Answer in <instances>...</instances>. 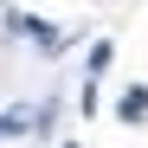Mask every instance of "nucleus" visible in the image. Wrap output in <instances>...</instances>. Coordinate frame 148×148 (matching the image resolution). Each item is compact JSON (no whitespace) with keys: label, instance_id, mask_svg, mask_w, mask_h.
Here are the masks:
<instances>
[{"label":"nucleus","instance_id":"nucleus-5","mask_svg":"<svg viewBox=\"0 0 148 148\" xmlns=\"http://www.w3.org/2000/svg\"><path fill=\"white\" fill-rule=\"evenodd\" d=\"M64 148H77V142H64Z\"/></svg>","mask_w":148,"mask_h":148},{"label":"nucleus","instance_id":"nucleus-3","mask_svg":"<svg viewBox=\"0 0 148 148\" xmlns=\"http://www.w3.org/2000/svg\"><path fill=\"white\" fill-rule=\"evenodd\" d=\"M116 110H122V122H142V116H148V84H129Z\"/></svg>","mask_w":148,"mask_h":148},{"label":"nucleus","instance_id":"nucleus-1","mask_svg":"<svg viewBox=\"0 0 148 148\" xmlns=\"http://www.w3.org/2000/svg\"><path fill=\"white\" fill-rule=\"evenodd\" d=\"M39 122H45V110L19 103V110H7V116H0V135H39Z\"/></svg>","mask_w":148,"mask_h":148},{"label":"nucleus","instance_id":"nucleus-2","mask_svg":"<svg viewBox=\"0 0 148 148\" xmlns=\"http://www.w3.org/2000/svg\"><path fill=\"white\" fill-rule=\"evenodd\" d=\"M7 26H13L19 39H39V45H52V39H58V32H52V26H45V19H39V13H13V19H7Z\"/></svg>","mask_w":148,"mask_h":148},{"label":"nucleus","instance_id":"nucleus-4","mask_svg":"<svg viewBox=\"0 0 148 148\" xmlns=\"http://www.w3.org/2000/svg\"><path fill=\"white\" fill-rule=\"evenodd\" d=\"M110 58H116V45H110V39H97V45H90V77H97V71H103Z\"/></svg>","mask_w":148,"mask_h":148}]
</instances>
